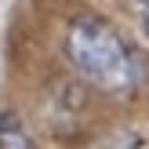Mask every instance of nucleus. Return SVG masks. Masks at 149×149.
<instances>
[{"mask_svg":"<svg viewBox=\"0 0 149 149\" xmlns=\"http://www.w3.org/2000/svg\"><path fill=\"white\" fill-rule=\"evenodd\" d=\"M65 58L73 69L109 95H131L146 80V58L113 22L84 11L65 26Z\"/></svg>","mask_w":149,"mask_h":149,"instance_id":"nucleus-1","label":"nucleus"},{"mask_svg":"<svg viewBox=\"0 0 149 149\" xmlns=\"http://www.w3.org/2000/svg\"><path fill=\"white\" fill-rule=\"evenodd\" d=\"M0 149H36V142L26 131V124H22L18 113H11V109L0 113Z\"/></svg>","mask_w":149,"mask_h":149,"instance_id":"nucleus-2","label":"nucleus"},{"mask_svg":"<svg viewBox=\"0 0 149 149\" xmlns=\"http://www.w3.org/2000/svg\"><path fill=\"white\" fill-rule=\"evenodd\" d=\"M95 149H149V142L135 131H113L102 142H95Z\"/></svg>","mask_w":149,"mask_h":149,"instance_id":"nucleus-3","label":"nucleus"},{"mask_svg":"<svg viewBox=\"0 0 149 149\" xmlns=\"http://www.w3.org/2000/svg\"><path fill=\"white\" fill-rule=\"evenodd\" d=\"M131 4H135L138 22H142V29H146V36H149V0H131Z\"/></svg>","mask_w":149,"mask_h":149,"instance_id":"nucleus-4","label":"nucleus"}]
</instances>
